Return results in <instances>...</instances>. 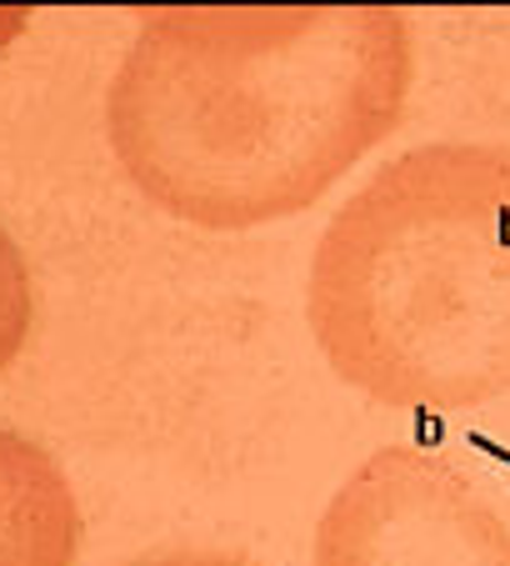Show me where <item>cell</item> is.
<instances>
[{"label":"cell","mask_w":510,"mask_h":566,"mask_svg":"<svg viewBox=\"0 0 510 566\" xmlns=\"http://www.w3.org/2000/svg\"><path fill=\"white\" fill-rule=\"evenodd\" d=\"M411 81L391 6L156 11L120 55L106 126L160 211L245 231L310 211L401 126Z\"/></svg>","instance_id":"6da1fadb"},{"label":"cell","mask_w":510,"mask_h":566,"mask_svg":"<svg viewBox=\"0 0 510 566\" xmlns=\"http://www.w3.org/2000/svg\"><path fill=\"white\" fill-rule=\"evenodd\" d=\"M306 316L381 407L466 411L510 391V150L436 140L330 216Z\"/></svg>","instance_id":"7a4b0ae2"},{"label":"cell","mask_w":510,"mask_h":566,"mask_svg":"<svg viewBox=\"0 0 510 566\" xmlns=\"http://www.w3.org/2000/svg\"><path fill=\"white\" fill-rule=\"evenodd\" d=\"M310 566H510V526L446 457L385 447L330 496Z\"/></svg>","instance_id":"3957f363"},{"label":"cell","mask_w":510,"mask_h":566,"mask_svg":"<svg viewBox=\"0 0 510 566\" xmlns=\"http://www.w3.org/2000/svg\"><path fill=\"white\" fill-rule=\"evenodd\" d=\"M81 512L45 447L0 427V566H71Z\"/></svg>","instance_id":"277c9868"},{"label":"cell","mask_w":510,"mask_h":566,"mask_svg":"<svg viewBox=\"0 0 510 566\" xmlns=\"http://www.w3.org/2000/svg\"><path fill=\"white\" fill-rule=\"evenodd\" d=\"M31 316H35L31 271H25V256H21V247H15V235L0 226V371L15 366L25 336H31Z\"/></svg>","instance_id":"5b68a950"},{"label":"cell","mask_w":510,"mask_h":566,"mask_svg":"<svg viewBox=\"0 0 510 566\" xmlns=\"http://www.w3.org/2000/svg\"><path fill=\"white\" fill-rule=\"evenodd\" d=\"M130 566H251L241 556H221V552H160V556H140Z\"/></svg>","instance_id":"8992f818"}]
</instances>
